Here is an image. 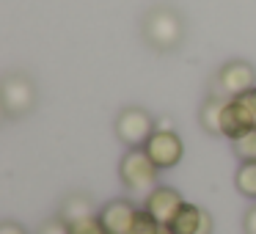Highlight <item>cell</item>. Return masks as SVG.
I'll use <instances>...</instances> for the list:
<instances>
[{
  "label": "cell",
  "instance_id": "obj_6",
  "mask_svg": "<svg viewBox=\"0 0 256 234\" xmlns=\"http://www.w3.org/2000/svg\"><path fill=\"white\" fill-rule=\"evenodd\" d=\"M144 149L157 168H174L182 160V138L174 130H154Z\"/></svg>",
  "mask_w": 256,
  "mask_h": 234
},
{
  "label": "cell",
  "instance_id": "obj_11",
  "mask_svg": "<svg viewBox=\"0 0 256 234\" xmlns=\"http://www.w3.org/2000/svg\"><path fill=\"white\" fill-rule=\"evenodd\" d=\"M226 102L228 100L210 96V100L204 102V108H201L198 122H201V127H204L210 135H223V130H220V113H223V105H226Z\"/></svg>",
  "mask_w": 256,
  "mask_h": 234
},
{
  "label": "cell",
  "instance_id": "obj_15",
  "mask_svg": "<svg viewBox=\"0 0 256 234\" xmlns=\"http://www.w3.org/2000/svg\"><path fill=\"white\" fill-rule=\"evenodd\" d=\"M69 232L72 234H108L100 223V215L96 218H86V220H78V223H69Z\"/></svg>",
  "mask_w": 256,
  "mask_h": 234
},
{
  "label": "cell",
  "instance_id": "obj_17",
  "mask_svg": "<svg viewBox=\"0 0 256 234\" xmlns=\"http://www.w3.org/2000/svg\"><path fill=\"white\" fill-rule=\"evenodd\" d=\"M234 100H240V102H242V108L250 113V118H254V124H256V86H254V88H248L245 94L234 96Z\"/></svg>",
  "mask_w": 256,
  "mask_h": 234
},
{
  "label": "cell",
  "instance_id": "obj_16",
  "mask_svg": "<svg viewBox=\"0 0 256 234\" xmlns=\"http://www.w3.org/2000/svg\"><path fill=\"white\" fill-rule=\"evenodd\" d=\"M39 234H72V232H69V223L64 218H52L39 228Z\"/></svg>",
  "mask_w": 256,
  "mask_h": 234
},
{
  "label": "cell",
  "instance_id": "obj_7",
  "mask_svg": "<svg viewBox=\"0 0 256 234\" xmlns=\"http://www.w3.org/2000/svg\"><path fill=\"white\" fill-rule=\"evenodd\" d=\"M135 206L130 198H116L110 204H105L100 210V223L108 234H130V226H132L135 218Z\"/></svg>",
  "mask_w": 256,
  "mask_h": 234
},
{
  "label": "cell",
  "instance_id": "obj_9",
  "mask_svg": "<svg viewBox=\"0 0 256 234\" xmlns=\"http://www.w3.org/2000/svg\"><path fill=\"white\" fill-rule=\"evenodd\" d=\"M168 228H171L174 234H212V218H210V212L201 210V206L184 204Z\"/></svg>",
  "mask_w": 256,
  "mask_h": 234
},
{
  "label": "cell",
  "instance_id": "obj_1",
  "mask_svg": "<svg viewBox=\"0 0 256 234\" xmlns=\"http://www.w3.org/2000/svg\"><path fill=\"white\" fill-rule=\"evenodd\" d=\"M157 171L160 168L152 162V157L146 154L144 146L138 149H130L127 154L122 157V166H118V174H122V182L135 198L146 201L152 193L157 190Z\"/></svg>",
  "mask_w": 256,
  "mask_h": 234
},
{
  "label": "cell",
  "instance_id": "obj_3",
  "mask_svg": "<svg viewBox=\"0 0 256 234\" xmlns=\"http://www.w3.org/2000/svg\"><path fill=\"white\" fill-rule=\"evenodd\" d=\"M0 102L8 118H20L28 116L30 108L36 102V88L25 74H8L0 86Z\"/></svg>",
  "mask_w": 256,
  "mask_h": 234
},
{
  "label": "cell",
  "instance_id": "obj_20",
  "mask_svg": "<svg viewBox=\"0 0 256 234\" xmlns=\"http://www.w3.org/2000/svg\"><path fill=\"white\" fill-rule=\"evenodd\" d=\"M157 234H174V232H171L168 226H160V232H157Z\"/></svg>",
  "mask_w": 256,
  "mask_h": 234
},
{
  "label": "cell",
  "instance_id": "obj_4",
  "mask_svg": "<svg viewBox=\"0 0 256 234\" xmlns=\"http://www.w3.org/2000/svg\"><path fill=\"white\" fill-rule=\"evenodd\" d=\"M116 135L130 149L146 146V140L154 135V118L144 108H124L116 118Z\"/></svg>",
  "mask_w": 256,
  "mask_h": 234
},
{
  "label": "cell",
  "instance_id": "obj_2",
  "mask_svg": "<svg viewBox=\"0 0 256 234\" xmlns=\"http://www.w3.org/2000/svg\"><path fill=\"white\" fill-rule=\"evenodd\" d=\"M144 36L154 50L168 52V50H174V47H179V42H182V36H184L182 20H179V14L171 12V8H162V6L152 8L146 22H144Z\"/></svg>",
  "mask_w": 256,
  "mask_h": 234
},
{
  "label": "cell",
  "instance_id": "obj_13",
  "mask_svg": "<svg viewBox=\"0 0 256 234\" xmlns=\"http://www.w3.org/2000/svg\"><path fill=\"white\" fill-rule=\"evenodd\" d=\"M160 226H162V223L144 206V210L135 212L132 226H130V234H157V232H160Z\"/></svg>",
  "mask_w": 256,
  "mask_h": 234
},
{
  "label": "cell",
  "instance_id": "obj_14",
  "mask_svg": "<svg viewBox=\"0 0 256 234\" xmlns=\"http://www.w3.org/2000/svg\"><path fill=\"white\" fill-rule=\"evenodd\" d=\"M232 144H234V154H237L242 162H248V160H256V130H250V132H245L242 138L232 140Z\"/></svg>",
  "mask_w": 256,
  "mask_h": 234
},
{
  "label": "cell",
  "instance_id": "obj_19",
  "mask_svg": "<svg viewBox=\"0 0 256 234\" xmlns=\"http://www.w3.org/2000/svg\"><path fill=\"white\" fill-rule=\"evenodd\" d=\"M0 234H25V228L17 226V223H3V226H0Z\"/></svg>",
  "mask_w": 256,
  "mask_h": 234
},
{
  "label": "cell",
  "instance_id": "obj_12",
  "mask_svg": "<svg viewBox=\"0 0 256 234\" xmlns=\"http://www.w3.org/2000/svg\"><path fill=\"white\" fill-rule=\"evenodd\" d=\"M234 184H237V190L242 196L256 198V160H248V162H242V166L237 168V174H234Z\"/></svg>",
  "mask_w": 256,
  "mask_h": 234
},
{
  "label": "cell",
  "instance_id": "obj_18",
  "mask_svg": "<svg viewBox=\"0 0 256 234\" xmlns=\"http://www.w3.org/2000/svg\"><path fill=\"white\" fill-rule=\"evenodd\" d=\"M242 228H245V234H256V206H250V210L245 212Z\"/></svg>",
  "mask_w": 256,
  "mask_h": 234
},
{
  "label": "cell",
  "instance_id": "obj_8",
  "mask_svg": "<svg viewBox=\"0 0 256 234\" xmlns=\"http://www.w3.org/2000/svg\"><path fill=\"white\" fill-rule=\"evenodd\" d=\"M144 204H146V210L162 223V226H171V220L179 215V210L184 206V201H182V196H179L174 188H157Z\"/></svg>",
  "mask_w": 256,
  "mask_h": 234
},
{
  "label": "cell",
  "instance_id": "obj_10",
  "mask_svg": "<svg viewBox=\"0 0 256 234\" xmlns=\"http://www.w3.org/2000/svg\"><path fill=\"white\" fill-rule=\"evenodd\" d=\"M100 212H96L94 201H91V196H83V193H74L69 196L66 201H64L61 212H58V218H64L66 223H78V220H86V218H96Z\"/></svg>",
  "mask_w": 256,
  "mask_h": 234
},
{
  "label": "cell",
  "instance_id": "obj_5",
  "mask_svg": "<svg viewBox=\"0 0 256 234\" xmlns=\"http://www.w3.org/2000/svg\"><path fill=\"white\" fill-rule=\"evenodd\" d=\"M215 86H218L220 100H234V96L245 94L248 88H254V86H256V72H254V66L245 64V61H228L226 66L218 72Z\"/></svg>",
  "mask_w": 256,
  "mask_h": 234
}]
</instances>
